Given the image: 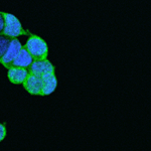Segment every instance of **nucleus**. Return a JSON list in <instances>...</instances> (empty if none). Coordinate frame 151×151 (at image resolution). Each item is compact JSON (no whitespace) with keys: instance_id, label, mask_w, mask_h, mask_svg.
Listing matches in <instances>:
<instances>
[{"instance_id":"obj_1","label":"nucleus","mask_w":151,"mask_h":151,"mask_svg":"<svg viewBox=\"0 0 151 151\" xmlns=\"http://www.w3.org/2000/svg\"><path fill=\"white\" fill-rule=\"evenodd\" d=\"M4 17V27L0 35L6 36L8 38H16L20 35H29L30 32L24 29L19 19L15 15L7 12H2Z\"/></svg>"},{"instance_id":"obj_2","label":"nucleus","mask_w":151,"mask_h":151,"mask_svg":"<svg viewBox=\"0 0 151 151\" xmlns=\"http://www.w3.org/2000/svg\"><path fill=\"white\" fill-rule=\"evenodd\" d=\"M22 47L30 53L33 60H45L48 55V47L45 40L38 35H29V38Z\"/></svg>"},{"instance_id":"obj_3","label":"nucleus","mask_w":151,"mask_h":151,"mask_svg":"<svg viewBox=\"0 0 151 151\" xmlns=\"http://www.w3.org/2000/svg\"><path fill=\"white\" fill-rule=\"evenodd\" d=\"M28 74H33L36 76H42L50 74V73H55V67L47 58L45 60H35L31 65L27 68Z\"/></svg>"},{"instance_id":"obj_4","label":"nucleus","mask_w":151,"mask_h":151,"mask_svg":"<svg viewBox=\"0 0 151 151\" xmlns=\"http://www.w3.org/2000/svg\"><path fill=\"white\" fill-rule=\"evenodd\" d=\"M21 47H22V45H21V42L17 38H11L10 41H9L8 47H7L6 52L4 53L0 64H2L6 69H8V68L10 67L11 63L13 62V60L16 58V55H18Z\"/></svg>"},{"instance_id":"obj_5","label":"nucleus","mask_w":151,"mask_h":151,"mask_svg":"<svg viewBox=\"0 0 151 151\" xmlns=\"http://www.w3.org/2000/svg\"><path fill=\"white\" fill-rule=\"evenodd\" d=\"M23 88L30 95L40 96L41 94V77L33 74H28L22 83Z\"/></svg>"},{"instance_id":"obj_6","label":"nucleus","mask_w":151,"mask_h":151,"mask_svg":"<svg viewBox=\"0 0 151 151\" xmlns=\"http://www.w3.org/2000/svg\"><path fill=\"white\" fill-rule=\"evenodd\" d=\"M58 86V80L55 73H50L41 77V94L40 96H48L52 94Z\"/></svg>"},{"instance_id":"obj_7","label":"nucleus","mask_w":151,"mask_h":151,"mask_svg":"<svg viewBox=\"0 0 151 151\" xmlns=\"http://www.w3.org/2000/svg\"><path fill=\"white\" fill-rule=\"evenodd\" d=\"M28 72L26 69L18 67H10L8 68V73H7V78L9 82L14 85H20L22 84L27 77Z\"/></svg>"},{"instance_id":"obj_8","label":"nucleus","mask_w":151,"mask_h":151,"mask_svg":"<svg viewBox=\"0 0 151 151\" xmlns=\"http://www.w3.org/2000/svg\"><path fill=\"white\" fill-rule=\"evenodd\" d=\"M32 62H33V58L31 57V55L22 47L20 48V50H19L18 55H16V58L11 63L10 67H18L27 70V68L31 65Z\"/></svg>"},{"instance_id":"obj_9","label":"nucleus","mask_w":151,"mask_h":151,"mask_svg":"<svg viewBox=\"0 0 151 151\" xmlns=\"http://www.w3.org/2000/svg\"><path fill=\"white\" fill-rule=\"evenodd\" d=\"M9 41H10V38L3 35H0V63H1L2 58H3L4 53H5L7 47H8Z\"/></svg>"},{"instance_id":"obj_10","label":"nucleus","mask_w":151,"mask_h":151,"mask_svg":"<svg viewBox=\"0 0 151 151\" xmlns=\"http://www.w3.org/2000/svg\"><path fill=\"white\" fill-rule=\"evenodd\" d=\"M6 137V128L4 124L0 123V142L2 140H4V138Z\"/></svg>"},{"instance_id":"obj_11","label":"nucleus","mask_w":151,"mask_h":151,"mask_svg":"<svg viewBox=\"0 0 151 151\" xmlns=\"http://www.w3.org/2000/svg\"><path fill=\"white\" fill-rule=\"evenodd\" d=\"M3 27H4V17L2 15V12H0V33L3 30Z\"/></svg>"}]
</instances>
